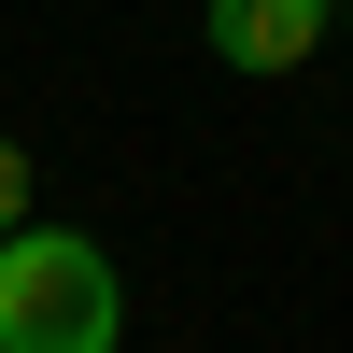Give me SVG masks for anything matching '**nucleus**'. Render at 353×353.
<instances>
[{
	"instance_id": "obj_1",
	"label": "nucleus",
	"mask_w": 353,
	"mask_h": 353,
	"mask_svg": "<svg viewBox=\"0 0 353 353\" xmlns=\"http://www.w3.org/2000/svg\"><path fill=\"white\" fill-rule=\"evenodd\" d=\"M128 339V283L85 226H14L0 241V353H113Z\"/></svg>"
},
{
	"instance_id": "obj_2",
	"label": "nucleus",
	"mask_w": 353,
	"mask_h": 353,
	"mask_svg": "<svg viewBox=\"0 0 353 353\" xmlns=\"http://www.w3.org/2000/svg\"><path fill=\"white\" fill-rule=\"evenodd\" d=\"M339 28V0H198V43L226 71H311Z\"/></svg>"
},
{
	"instance_id": "obj_3",
	"label": "nucleus",
	"mask_w": 353,
	"mask_h": 353,
	"mask_svg": "<svg viewBox=\"0 0 353 353\" xmlns=\"http://www.w3.org/2000/svg\"><path fill=\"white\" fill-rule=\"evenodd\" d=\"M28 198H43V184H28V141L0 128V241H14V226H43V212H28Z\"/></svg>"
}]
</instances>
